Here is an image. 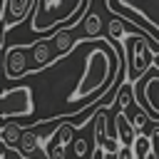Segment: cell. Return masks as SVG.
Here are the masks:
<instances>
[{
	"instance_id": "6da1fadb",
	"label": "cell",
	"mask_w": 159,
	"mask_h": 159,
	"mask_svg": "<svg viewBox=\"0 0 159 159\" xmlns=\"http://www.w3.org/2000/svg\"><path fill=\"white\" fill-rule=\"evenodd\" d=\"M117 75V50L104 40V45H97L87 60H84V72L77 82V87L70 92L67 102H70V112L67 114H77L80 109H84L89 104V97L94 94H102L112 80Z\"/></svg>"
},
{
	"instance_id": "7a4b0ae2",
	"label": "cell",
	"mask_w": 159,
	"mask_h": 159,
	"mask_svg": "<svg viewBox=\"0 0 159 159\" xmlns=\"http://www.w3.org/2000/svg\"><path fill=\"white\" fill-rule=\"evenodd\" d=\"M87 7L89 0H35L30 10V30L35 35H47L57 27H75Z\"/></svg>"
},
{
	"instance_id": "3957f363",
	"label": "cell",
	"mask_w": 159,
	"mask_h": 159,
	"mask_svg": "<svg viewBox=\"0 0 159 159\" xmlns=\"http://www.w3.org/2000/svg\"><path fill=\"white\" fill-rule=\"evenodd\" d=\"M107 10L137 25L154 42L159 40V0H107Z\"/></svg>"
},
{
	"instance_id": "277c9868",
	"label": "cell",
	"mask_w": 159,
	"mask_h": 159,
	"mask_svg": "<svg viewBox=\"0 0 159 159\" xmlns=\"http://www.w3.org/2000/svg\"><path fill=\"white\" fill-rule=\"evenodd\" d=\"M75 47H77V37L72 35V27H57V30L47 32V37L30 45V57L27 60H32V65H30L27 75L50 67L60 57H67Z\"/></svg>"
},
{
	"instance_id": "5b68a950",
	"label": "cell",
	"mask_w": 159,
	"mask_h": 159,
	"mask_svg": "<svg viewBox=\"0 0 159 159\" xmlns=\"http://www.w3.org/2000/svg\"><path fill=\"white\" fill-rule=\"evenodd\" d=\"M32 109H35V102H32V89L27 84H20V87L0 92V119L30 117Z\"/></svg>"
},
{
	"instance_id": "8992f818",
	"label": "cell",
	"mask_w": 159,
	"mask_h": 159,
	"mask_svg": "<svg viewBox=\"0 0 159 159\" xmlns=\"http://www.w3.org/2000/svg\"><path fill=\"white\" fill-rule=\"evenodd\" d=\"M157 65H152L149 70V75H147V80H144V87L139 89V87H132V99H142V109L149 114V119H152V124L154 122H159V107H157V99H154V87H157V82H159V72L154 70Z\"/></svg>"
},
{
	"instance_id": "52a82bcc",
	"label": "cell",
	"mask_w": 159,
	"mask_h": 159,
	"mask_svg": "<svg viewBox=\"0 0 159 159\" xmlns=\"http://www.w3.org/2000/svg\"><path fill=\"white\" fill-rule=\"evenodd\" d=\"M27 72H30V60H27L25 50L20 45L10 47L5 52V60H2V75H5V80H20Z\"/></svg>"
},
{
	"instance_id": "ba28073f",
	"label": "cell",
	"mask_w": 159,
	"mask_h": 159,
	"mask_svg": "<svg viewBox=\"0 0 159 159\" xmlns=\"http://www.w3.org/2000/svg\"><path fill=\"white\" fill-rule=\"evenodd\" d=\"M2 2H5V10H2V30L7 32L12 27H17L22 20H27L35 0H2Z\"/></svg>"
},
{
	"instance_id": "9c48e42d",
	"label": "cell",
	"mask_w": 159,
	"mask_h": 159,
	"mask_svg": "<svg viewBox=\"0 0 159 159\" xmlns=\"http://www.w3.org/2000/svg\"><path fill=\"white\" fill-rule=\"evenodd\" d=\"M72 129H75V124L72 122H60V127L52 132V144L47 147V159H65V147L72 142L70 137H72Z\"/></svg>"
},
{
	"instance_id": "30bf717a",
	"label": "cell",
	"mask_w": 159,
	"mask_h": 159,
	"mask_svg": "<svg viewBox=\"0 0 159 159\" xmlns=\"http://www.w3.org/2000/svg\"><path fill=\"white\" fill-rule=\"evenodd\" d=\"M129 144H132V147H129V149H132V159H157V149H154L149 134H147V137L134 134V139H132Z\"/></svg>"
},
{
	"instance_id": "8fae6325",
	"label": "cell",
	"mask_w": 159,
	"mask_h": 159,
	"mask_svg": "<svg viewBox=\"0 0 159 159\" xmlns=\"http://www.w3.org/2000/svg\"><path fill=\"white\" fill-rule=\"evenodd\" d=\"M117 122H114V127H117V144L122 147V144H129L132 139H134V129H132V124H129V117H127V112H119L117 109V117H114Z\"/></svg>"
},
{
	"instance_id": "7c38bea8",
	"label": "cell",
	"mask_w": 159,
	"mask_h": 159,
	"mask_svg": "<svg viewBox=\"0 0 159 159\" xmlns=\"http://www.w3.org/2000/svg\"><path fill=\"white\" fill-rule=\"evenodd\" d=\"M82 30H84V37H89V40H94V37H99V30H102V20H99V15H94V12H84L82 15Z\"/></svg>"
},
{
	"instance_id": "4fadbf2b",
	"label": "cell",
	"mask_w": 159,
	"mask_h": 159,
	"mask_svg": "<svg viewBox=\"0 0 159 159\" xmlns=\"http://www.w3.org/2000/svg\"><path fill=\"white\" fill-rule=\"evenodd\" d=\"M20 124L17 122H7L2 129H0V142L5 144V147H10V149H15V144H17V139H20Z\"/></svg>"
},
{
	"instance_id": "5bb4252c",
	"label": "cell",
	"mask_w": 159,
	"mask_h": 159,
	"mask_svg": "<svg viewBox=\"0 0 159 159\" xmlns=\"http://www.w3.org/2000/svg\"><path fill=\"white\" fill-rule=\"evenodd\" d=\"M75 154H77V159L87 154V142H84V139H77V142H75Z\"/></svg>"
},
{
	"instance_id": "9a60e30c",
	"label": "cell",
	"mask_w": 159,
	"mask_h": 159,
	"mask_svg": "<svg viewBox=\"0 0 159 159\" xmlns=\"http://www.w3.org/2000/svg\"><path fill=\"white\" fill-rule=\"evenodd\" d=\"M0 159H5V154H2V152H0Z\"/></svg>"
}]
</instances>
